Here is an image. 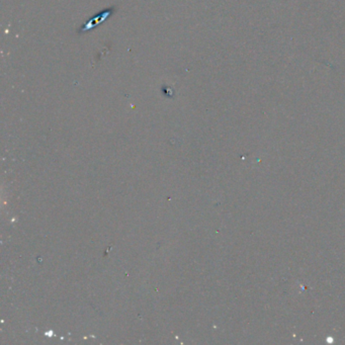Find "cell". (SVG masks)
<instances>
[{"label": "cell", "instance_id": "1", "mask_svg": "<svg viewBox=\"0 0 345 345\" xmlns=\"http://www.w3.org/2000/svg\"><path fill=\"white\" fill-rule=\"evenodd\" d=\"M117 11V7L116 6H111L109 8H105L102 12H100L99 14L92 16L90 20H88L82 27H80L77 31L78 35H83L85 32L91 31L92 29H94L95 27H98L99 25H101L102 23H104V21H106L107 18H109L112 14H114Z\"/></svg>", "mask_w": 345, "mask_h": 345}]
</instances>
